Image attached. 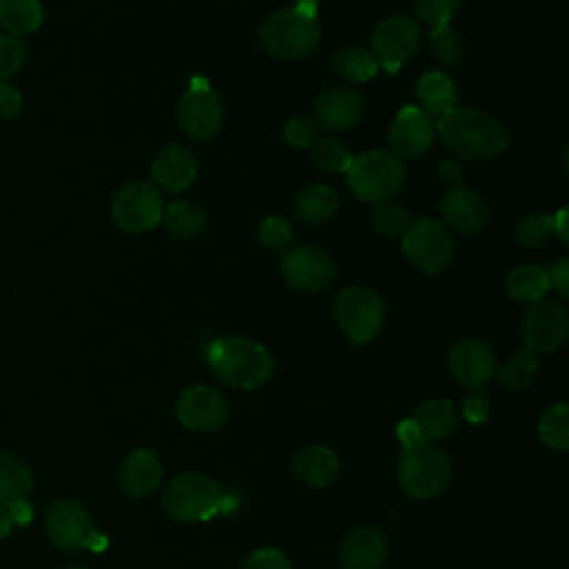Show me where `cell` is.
Listing matches in <instances>:
<instances>
[{
	"mask_svg": "<svg viewBox=\"0 0 569 569\" xmlns=\"http://www.w3.org/2000/svg\"><path fill=\"white\" fill-rule=\"evenodd\" d=\"M445 147L462 160H491L500 156L509 140L505 129L485 111L453 107L436 122Z\"/></svg>",
	"mask_w": 569,
	"mask_h": 569,
	"instance_id": "cell-1",
	"label": "cell"
},
{
	"mask_svg": "<svg viewBox=\"0 0 569 569\" xmlns=\"http://www.w3.org/2000/svg\"><path fill=\"white\" fill-rule=\"evenodd\" d=\"M207 362L220 382L236 389H258L273 373V358L267 347L240 336L213 340L207 349Z\"/></svg>",
	"mask_w": 569,
	"mask_h": 569,
	"instance_id": "cell-2",
	"label": "cell"
},
{
	"mask_svg": "<svg viewBox=\"0 0 569 569\" xmlns=\"http://www.w3.org/2000/svg\"><path fill=\"white\" fill-rule=\"evenodd\" d=\"M320 40L316 9L289 7L271 13L260 27L262 47L282 60H300L313 53Z\"/></svg>",
	"mask_w": 569,
	"mask_h": 569,
	"instance_id": "cell-3",
	"label": "cell"
},
{
	"mask_svg": "<svg viewBox=\"0 0 569 569\" xmlns=\"http://www.w3.org/2000/svg\"><path fill=\"white\" fill-rule=\"evenodd\" d=\"M349 189L365 202H380L396 196L407 178L405 164L391 151H365L353 158L349 171L345 173Z\"/></svg>",
	"mask_w": 569,
	"mask_h": 569,
	"instance_id": "cell-4",
	"label": "cell"
},
{
	"mask_svg": "<svg viewBox=\"0 0 569 569\" xmlns=\"http://www.w3.org/2000/svg\"><path fill=\"white\" fill-rule=\"evenodd\" d=\"M451 478L449 456L433 445H418L413 449H405L398 460V480L400 487L418 500L436 498L445 491Z\"/></svg>",
	"mask_w": 569,
	"mask_h": 569,
	"instance_id": "cell-5",
	"label": "cell"
},
{
	"mask_svg": "<svg viewBox=\"0 0 569 569\" xmlns=\"http://www.w3.org/2000/svg\"><path fill=\"white\" fill-rule=\"evenodd\" d=\"M162 507L178 522H202L220 511L222 493L211 478L182 473L167 485Z\"/></svg>",
	"mask_w": 569,
	"mask_h": 569,
	"instance_id": "cell-6",
	"label": "cell"
},
{
	"mask_svg": "<svg viewBox=\"0 0 569 569\" xmlns=\"http://www.w3.org/2000/svg\"><path fill=\"white\" fill-rule=\"evenodd\" d=\"M333 316L351 342L365 345L382 329L385 305L373 289L351 284L336 296Z\"/></svg>",
	"mask_w": 569,
	"mask_h": 569,
	"instance_id": "cell-7",
	"label": "cell"
},
{
	"mask_svg": "<svg viewBox=\"0 0 569 569\" xmlns=\"http://www.w3.org/2000/svg\"><path fill=\"white\" fill-rule=\"evenodd\" d=\"M402 251L416 269L436 276L453 260V240L442 222L422 218L402 233Z\"/></svg>",
	"mask_w": 569,
	"mask_h": 569,
	"instance_id": "cell-8",
	"label": "cell"
},
{
	"mask_svg": "<svg viewBox=\"0 0 569 569\" xmlns=\"http://www.w3.org/2000/svg\"><path fill=\"white\" fill-rule=\"evenodd\" d=\"M164 213V202L151 182L124 184L111 200L113 222L131 233L151 231Z\"/></svg>",
	"mask_w": 569,
	"mask_h": 569,
	"instance_id": "cell-9",
	"label": "cell"
},
{
	"mask_svg": "<svg viewBox=\"0 0 569 569\" xmlns=\"http://www.w3.org/2000/svg\"><path fill=\"white\" fill-rule=\"evenodd\" d=\"M178 124L193 140H207L222 124V104L204 76H193L178 102Z\"/></svg>",
	"mask_w": 569,
	"mask_h": 569,
	"instance_id": "cell-10",
	"label": "cell"
},
{
	"mask_svg": "<svg viewBox=\"0 0 569 569\" xmlns=\"http://www.w3.org/2000/svg\"><path fill=\"white\" fill-rule=\"evenodd\" d=\"M420 27L409 16H389L378 22L371 33L373 58L389 71L396 73L409 58L420 49Z\"/></svg>",
	"mask_w": 569,
	"mask_h": 569,
	"instance_id": "cell-11",
	"label": "cell"
},
{
	"mask_svg": "<svg viewBox=\"0 0 569 569\" xmlns=\"http://www.w3.org/2000/svg\"><path fill=\"white\" fill-rule=\"evenodd\" d=\"M280 273L293 289L316 293L333 282L336 264L325 249L313 244H298L282 253Z\"/></svg>",
	"mask_w": 569,
	"mask_h": 569,
	"instance_id": "cell-12",
	"label": "cell"
},
{
	"mask_svg": "<svg viewBox=\"0 0 569 569\" xmlns=\"http://www.w3.org/2000/svg\"><path fill=\"white\" fill-rule=\"evenodd\" d=\"M49 540L64 551H76L82 547H93L96 529L89 511L69 498L56 500L44 518Z\"/></svg>",
	"mask_w": 569,
	"mask_h": 569,
	"instance_id": "cell-13",
	"label": "cell"
},
{
	"mask_svg": "<svg viewBox=\"0 0 569 569\" xmlns=\"http://www.w3.org/2000/svg\"><path fill=\"white\" fill-rule=\"evenodd\" d=\"M525 347L533 353H551L565 345L569 333L567 309L558 300H538L525 316Z\"/></svg>",
	"mask_w": 569,
	"mask_h": 569,
	"instance_id": "cell-14",
	"label": "cell"
},
{
	"mask_svg": "<svg viewBox=\"0 0 569 569\" xmlns=\"http://www.w3.org/2000/svg\"><path fill=\"white\" fill-rule=\"evenodd\" d=\"M176 418L191 431H216L229 418V402L218 389L193 385L180 393Z\"/></svg>",
	"mask_w": 569,
	"mask_h": 569,
	"instance_id": "cell-15",
	"label": "cell"
},
{
	"mask_svg": "<svg viewBox=\"0 0 569 569\" xmlns=\"http://www.w3.org/2000/svg\"><path fill=\"white\" fill-rule=\"evenodd\" d=\"M436 140V124L431 116H427L420 107H402L389 129V144L391 153L400 160L420 158L425 156Z\"/></svg>",
	"mask_w": 569,
	"mask_h": 569,
	"instance_id": "cell-16",
	"label": "cell"
},
{
	"mask_svg": "<svg viewBox=\"0 0 569 569\" xmlns=\"http://www.w3.org/2000/svg\"><path fill=\"white\" fill-rule=\"evenodd\" d=\"M449 369L458 385L469 391L482 389L496 373V358L487 342L478 338H467L453 345L449 353Z\"/></svg>",
	"mask_w": 569,
	"mask_h": 569,
	"instance_id": "cell-17",
	"label": "cell"
},
{
	"mask_svg": "<svg viewBox=\"0 0 569 569\" xmlns=\"http://www.w3.org/2000/svg\"><path fill=\"white\" fill-rule=\"evenodd\" d=\"M156 184L169 193H182L191 187L198 176L196 156L184 144H167L151 164Z\"/></svg>",
	"mask_w": 569,
	"mask_h": 569,
	"instance_id": "cell-18",
	"label": "cell"
},
{
	"mask_svg": "<svg viewBox=\"0 0 569 569\" xmlns=\"http://www.w3.org/2000/svg\"><path fill=\"white\" fill-rule=\"evenodd\" d=\"M442 216L445 222L462 236H473L485 229L489 220L487 204L480 193L469 187H451L449 193L442 198Z\"/></svg>",
	"mask_w": 569,
	"mask_h": 569,
	"instance_id": "cell-19",
	"label": "cell"
},
{
	"mask_svg": "<svg viewBox=\"0 0 569 569\" xmlns=\"http://www.w3.org/2000/svg\"><path fill=\"white\" fill-rule=\"evenodd\" d=\"M362 96L351 87H331L325 89L313 104L316 124L325 129H349L362 116Z\"/></svg>",
	"mask_w": 569,
	"mask_h": 569,
	"instance_id": "cell-20",
	"label": "cell"
},
{
	"mask_svg": "<svg viewBox=\"0 0 569 569\" xmlns=\"http://www.w3.org/2000/svg\"><path fill=\"white\" fill-rule=\"evenodd\" d=\"M338 556L345 569H380L387 560V538L376 527H356L342 538Z\"/></svg>",
	"mask_w": 569,
	"mask_h": 569,
	"instance_id": "cell-21",
	"label": "cell"
},
{
	"mask_svg": "<svg viewBox=\"0 0 569 569\" xmlns=\"http://www.w3.org/2000/svg\"><path fill=\"white\" fill-rule=\"evenodd\" d=\"M118 480H120L122 491L131 498L151 496L162 480L160 458L151 449L131 451L120 465Z\"/></svg>",
	"mask_w": 569,
	"mask_h": 569,
	"instance_id": "cell-22",
	"label": "cell"
},
{
	"mask_svg": "<svg viewBox=\"0 0 569 569\" xmlns=\"http://www.w3.org/2000/svg\"><path fill=\"white\" fill-rule=\"evenodd\" d=\"M291 469L298 480H302L311 487H327L336 480V476L340 471V462H338V456L329 447L309 445L293 456Z\"/></svg>",
	"mask_w": 569,
	"mask_h": 569,
	"instance_id": "cell-23",
	"label": "cell"
},
{
	"mask_svg": "<svg viewBox=\"0 0 569 569\" xmlns=\"http://www.w3.org/2000/svg\"><path fill=\"white\" fill-rule=\"evenodd\" d=\"M416 96L420 100V109L427 116H445L456 107L458 93L449 76L442 71H425L416 82Z\"/></svg>",
	"mask_w": 569,
	"mask_h": 569,
	"instance_id": "cell-24",
	"label": "cell"
},
{
	"mask_svg": "<svg viewBox=\"0 0 569 569\" xmlns=\"http://www.w3.org/2000/svg\"><path fill=\"white\" fill-rule=\"evenodd\" d=\"M411 420L416 422L427 442L451 436L458 425V413L451 400H427L411 413Z\"/></svg>",
	"mask_w": 569,
	"mask_h": 569,
	"instance_id": "cell-25",
	"label": "cell"
},
{
	"mask_svg": "<svg viewBox=\"0 0 569 569\" xmlns=\"http://www.w3.org/2000/svg\"><path fill=\"white\" fill-rule=\"evenodd\" d=\"M33 489V473L29 465L16 453L0 451V505L24 500Z\"/></svg>",
	"mask_w": 569,
	"mask_h": 569,
	"instance_id": "cell-26",
	"label": "cell"
},
{
	"mask_svg": "<svg viewBox=\"0 0 569 569\" xmlns=\"http://www.w3.org/2000/svg\"><path fill=\"white\" fill-rule=\"evenodd\" d=\"M340 209L338 193L325 184H311L296 196V211L305 222L322 224Z\"/></svg>",
	"mask_w": 569,
	"mask_h": 569,
	"instance_id": "cell-27",
	"label": "cell"
},
{
	"mask_svg": "<svg viewBox=\"0 0 569 569\" xmlns=\"http://www.w3.org/2000/svg\"><path fill=\"white\" fill-rule=\"evenodd\" d=\"M44 20L40 0H0V24L9 29V36H29L38 31Z\"/></svg>",
	"mask_w": 569,
	"mask_h": 569,
	"instance_id": "cell-28",
	"label": "cell"
},
{
	"mask_svg": "<svg viewBox=\"0 0 569 569\" xmlns=\"http://www.w3.org/2000/svg\"><path fill=\"white\" fill-rule=\"evenodd\" d=\"M549 291V273L540 264H522L507 276V293L516 302H538Z\"/></svg>",
	"mask_w": 569,
	"mask_h": 569,
	"instance_id": "cell-29",
	"label": "cell"
},
{
	"mask_svg": "<svg viewBox=\"0 0 569 569\" xmlns=\"http://www.w3.org/2000/svg\"><path fill=\"white\" fill-rule=\"evenodd\" d=\"M162 222L176 240H193L207 227V216L191 202H173L164 209Z\"/></svg>",
	"mask_w": 569,
	"mask_h": 569,
	"instance_id": "cell-30",
	"label": "cell"
},
{
	"mask_svg": "<svg viewBox=\"0 0 569 569\" xmlns=\"http://www.w3.org/2000/svg\"><path fill=\"white\" fill-rule=\"evenodd\" d=\"M333 71L349 82H367L378 71V60L362 47L347 44L333 56Z\"/></svg>",
	"mask_w": 569,
	"mask_h": 569,
	"instance_id": "cell-31",
	"label": "cell"
},
{
	"mask_svg": "<svg viewBox=\"0 0 569 569\" xmlns=\"http://www.w3.org/2000/svg\"><path fill=\"white\" fill-rule=\"evenodd\" d=\"M538 371V358L533 351H529L527 347H522L520 351H516L498 371V380L505 389L511 391H522L525 387L531 385V380L536 378Z\"/></svg>",
	"mask_w": 569,
	"mask_h": 569,
	"instance_id": "cell-32",
	"label": "cell"
},
{
	"mask_svg": "<svg viewBox=\"0 0 569 569\" xmlns=\"http://www.w3.org/2000/svg\"><path fill=\"white\" fill-rule=\"evenodd\" d=\"M309 149H311L313 164L327 173H347L353 162V156L349 153V149L338 138H331V136L316 138V142Z\"/></svg>",
	"mask_w": 569,
	"mask_h": 569,
	"instance_id": "cell-33",
	"label": "cell"
},
{
	"mask_svg": "<svg viewBox=\"0 0 569 569\" xmlns=\"http://www.w3.org/2000/svg\"><path fill=\"white\" fill-rule=\"evenodd\" d=\"M538 433H540L542 442L549 445L551 449L567 451V447H569V407H567V402H558L542 413V418L538 422Z\"/></svg>",
	"mask_w": 569,
	"mask_h": 569,
	"instance_id": "cell-34",
	"label": "cell"
},
{
	"mask_svg": "<svg viewBox=\"0 0 569 569\" xmlns=\"http://www.w3.org/2000/svg\"><path fill=\"white\" fill-rule=\"evenodd\" d=\"M371 224H373V229L378 233L396 238V236H402L407 231L411 220H409L407 209L400 202L389 198V200H380V202L373 204V209H371Z\"/></svg>",
	"mask_w": 569,
	"mask_h": 569,
	"instance_id": "cell-35",
	"label": "cell"
},
{
	"mask_svg": "<svg viewBox=\"0 0 569 569\" xmlns=\"http://www.w3.org/2000/svg\"><path fill=\"white\" fill-rule=\"evenodd\" d=\"M258 242L276 253H284L293 242V229L282 216H267L258 227Z\"/></svg>",
	"mask_w": 569,
	"mask_h": 569,
	"instance_id": "cell-36",
	"label": "cell"
},
{
	"mask_svg": "<svg viewBox=\"0 0 569 569\" xmlns=\"http://www.w3.org/2000/svg\"><path fill=\"white\" fill-rule=\"evenodd\" d=\"M431 49L445 64H458L465 58V40L449 24L431 29Z\"/></svg>",
	"mask_w": 569,
	"mask_h": 569,
	"instance_id": "cell-37",
	"label": "cell"
},
{
	"mask_svg": "<svg viewBox=\"0 0 569 569\" xmlns=\"http://www.w3.org/2000/svg\"><path fill=\"white\" fill-rule=\"evenodd\" d=\"M513 233H516L518 242L525 244V247H542L547 242V238L553 233L551 216H547V213H527L516 222Z\"/></svg>",
	"mask_w": 569,
	"mask_h": 569,
	"instance_id": "cell-38",
	"label": "cell"
},
{
	"mask_svg": "<svg viewBox=\"0 0 569 569\" xmlns=\"http://www.w3.org/2000/svg\"><path fill=\"white\" fill-rule=\"evenodd\" d=\"M27 60V47L16 36H0V80L16 76Z\"/></svg>",
	"mask_w": 569,
	"mask_h": 569,
	"instance_id": "cell-39",
	"label": "cell"
},
{
	"mask_svg": "<svg viewBox=\"0 0 569 569\" xmlns=\"http://www.w3.org/2000/svg\"><path fill=\"white\" fill-rule=\"evenodd\" d=\"M460 0H413V9L420 20H425L431 29L449 24Z\"/></svg>",
	"mask_w": 569,
	"mask_h": 569,
	"instance_id": "cell-40",
	"label": "cell"
},
{
	"mask_svg": "<svg viewBox=\"0 0 569 569\" xmlns=\"http://www.w3.org/2000/svg\"><path fill=\"white\" fill-rule=\"evenodd\" d=\"M282 138L293 149H309L318 138V124L307 116H293L282 127Z\"/></svg>",
	"mask_w": 569,
	"mask_h": 569,
	"instance_id": "cell-41",
	"label": "cell"
},
{
	"mask_svg": "<svg viewBox=\"0 0 569 569\" xmlns=\"http://www.w3.org/2000/svg\"><path fill=\"white\" fill-rule=\"evenodd\" d=\"M242 569H293L289 558L276 547L256 549L244 562Z\"/></svg>",
	"mask_w": 569,
	"mask_h": 569,
	"instance_id": "cell-42",
	"label": "cell"
},
{
	"mask_svg": "<svg viewBox=\"0 0 569 569\" xmlns=\"http://www.w3.org/2000/svg\"><path fill=\"white\" fill-rule=\"evenodd\" d=\"M489 416V400L487 396L476 389V391H469L465 398H462V418L471 425H480L485 422Z\"/></svg>",
	"mask_w": 569,
	"mask_h": 569,
	"instance_id": "cell-43",
	"label": "cell"
},
{
	"mask_svg": "<svg viewBox=\"0 0 569 569\" xmlns=\"http://www.w3.org/2000/svg\"><path fill=\"white\" fill-rule=\"evenodd\" d=\"M22 109V93L9 84L7 80H0V118L11 120Z\"/></svg>",
	"mask_w": 569,
	"mask_h": 569,
	"instance_id": "cell-44",
	"label": "cell"
},
{
	"mask_svg": "<svg viewBox=\"0 0 569 569\" xmlns=\"http://www.w3.org/2000/svg\"><path fill=\"white\" fill-rule=\"evenodd\" d=\"M547 273H549V287H553L562 300L569 298V258H560Z\"/></svg>",
	"mask_w": 569,
	"mask_h": 569,
	"instance_id": "cell-45",
	"label": "cell"
},
{
	"mask_svg": "<svg viewBox=\"0 0 569 569\" xmlns=\"http://www.w3.org/2000/svg\"><path fill=\"white\" fill-rule=\"evenodd\" d=\"M396 436H398V440L402 442V447H405V449H413V447H418V445H422V442H425V438H422L420 429L416 427V422L411 420V416L398 422Z\"/></svg>",
	"mask_w": 569,
	"mask_h": 569,
	"instance_id": "cell-46",
	"label": "cell"
},
{
	"mask_svg": "<svg viewBox=\"0 0 569 569\" xmlns=\"http://www.w3.org/2000/svg\"><path fill=\"white\" fill-rule=\"evenodd\" d=\"M7 509H9L11 520L18 522V525H27V522H31V518H33V509H31V505L27 502V498H24V500H18V502H11Z\"/></svg>",
	"mask_w": 569,
	"mask_h": 569,
	"instance_id": "cell-47",
	"label": "cell"
},
{
	"mask_svg": "<svg viewBox=\"0 0 569 569\" xmlns=\"http://www.w3.org/2000/svg\"><path fill=\"white\" fill-rule=\"evenodd\" d=\"M440 180L447 182V184H451V187H458L460 180H462L460 167H458L456 162H451V160L442 162V164H440Z\"/></svg>",
	"mask_w": 569,
	"mask_h": 569,
	"instance_id": "cell-48",
	"label": "cell"
},
{
	"mask_svg": "<svg viewBox=\"0 0 569 569\" xmlns=\"http://www.w3.org/2000/svg\"><path fill=\"white\" fill-rule=\"evenodd\" d=\"M551 229H553V233L558 236V240L562 244L569 242V236H567V209L565 207L556 216H551Z\"/></svg>",
	"mask_w": 569,
	"mask_h": 569,
	"instance_id": "cell-49",
	"label": "cell"
},
{
	"mask_svg": "<svg viewBox=\"0 0 569 569\" xmlns=\"http://www.w3.org/2000/svg\"><path fill=\"white\" fill-rule=\"evenodd\" d=\"M11 525H13V520H11V516H9V509L0 505V540L9 536Z\"/></svg>",
	"mask_w": 569,
	"mask_h": 569,
	"instance_id": "cell-50",
	"label": "cell"
},
{
	"mask_svg": "<svg viewBox=\"0 0 569 569\" xmlns=\"http://www.w3.org/2000/svg\"><path fill=\"white\" fill-rule=\"evenodd\" d=\"M296 7H305V9H316L320 0H293Z\"/></svg>",
	"mask_w": 569,
	"mask_h": 569,
	"instance_id": "cell-51",
	"label": "cell"
},
{
	"mask_svg": "<svg viewBox=\"0 0 569 569\" xmlns=\"http://www.w3.org/2000/svg\"><path fill=\"white\" fill-rule=\"evenodd\" d=\"M67 569H87V567H67Z\"/></svg>",
	"mask_w": 569,
	"mask_h": 569,
	"instance_id": "cell-52",
	"label": "cell"
}]
</instances>
